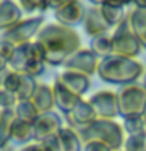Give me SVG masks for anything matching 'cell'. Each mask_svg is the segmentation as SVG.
<instances>
[{"mask_svg":"<svg viewBox=\"0 0 146 151\" xmlns=\"http://www.w3.org/2000/svg\"><path fill=\"white\" fill-rule=\"evenodd\" d=\"M44 52L46 63L50 66H61L72 54H75L82 41L79 33L74 28L60 25V24H47L39 30L35 40Z\"/></svg>","mask_w":146,"mask_h":151,"instance_id":"6da1fadb","label":"cell"},{"mask_svg":"<svg viewBox=\"0 0 146 151\" xmlns=\"http://www.w3.org/2000/svg\"><path fill=\"white\" fill-rule=\"evenodd\" d=\"M143 74L145 68L137 58H127L113 54L102 58L97 68V76L101 80L122 87L135 83Z\"/></svg>","mask_w":146,"mask_h":151,"instance_id":"7a4b0ae2","label":"cell"},{"mask_svg":"<svg viewBox=\"0 0 146 151\" xmlns=\"http://www.w3.org/2000/svg\"><path fill=\"white\" fill-rule=\"evenodd\" d=\"M77 134L85 143L96 140L107 145L112 151H121L126 140L122 124L116 123L115 120H104V118H97L91 124L77 129Z\"/></svg>","mask_w":146,"mask_h":151,"instance_id":"3957f363","label":"cell"},{"mask_svg":"<svg viewBox=\"0 0 146 151\" xmlns=\"http://www.w3.org/2000/svg\"><path fill=\"white\" fill-rule=\"evenodd\" d=\"M13 71L21 74H27L31 77H38L44 73L46 68V58L41 46L36 41H30L27 44L17 46L11 60L8 61Z\"/></svg>","mask_w":146,"mask_h":151,"instance_id":"277c9868","label":"cell"},{"mask_svg":"<svg viewBox=\"0 0 146 151\" xmlns=\"http://www.w3.org/2000/svg\"><path fill=\"white\" fill-rule=\"evenodd\" d=\"M112 49L113 55L120 57H127V58H137L140 55V52L143 50L140 40L132 30L129 21H126L118 25L112 33Z\"/></svg>","mask_w":146,"mask_h":151,"instance_id":"5b68a950","label":"cell"},{"mask_svg":"<svg viewBox=\"0 0 146 151\" xmlns=\"http://www.w3.org/2000/svg\"><path fill=\"white\" fill-rule=\"evenodd\" d=\"M120 102V116H135L143 115L146 109V88L143 83H130L121 88L118 93Z\"/></svg>","mask_w":146,"mask_h":151,"instance_id":"8992f818","label":"cell"},{"mask_svg":"<svg viewBox=\"0 0 146 151\" xmlns=\"http://www.w3.org/2000/svg\"><path fill=\"white\" fill-rule=\"evenodd\" d=\"M44 27V16H33L28 19H22L17 25L9 28L3 33V40L9 41L13 46H22L31 41L33 36H36L39 30Z\"/></svg>","mask_w":146,"mask_h":151,"instance_id":"52a82bcc","label":"cell"},{"mask_svg":"<svg viewBox=\"0 0 146 151\" xmlns=\"http://www.w3.org/2000/svg\"><path fill=\"white\" fill-rule=\"evenodd\" d=\"M89 106L93 107L97 118L104 120H115L120 116V102H118V93L110 90H102L89 96Z\"/></svg>","mask_w":146,"mask_h":151,"instance_id":"ba28073f","label":"cell"},{"mask_svg":"<svg viewBox=\"0 0 146 151\" xmlns=\"http://www.w3.org/2000/svg\"><path fill=\"white\" fill-rule=\"evenodd\" d=\"M99 60L96 55L93 54V50L89 49H80L72 54L68 60L64 61V69L66 71H74V73H80L83 76H94L97 74V68H99Z\"/></svg>","mask_w":146,"mask_h":151,"instance_id":"9c48e42d","label":"cell"},{"mask_svg":"<svg viewBox=\"0 0 146 151\" xmlns=\"http://www.w3.org/2000/svg\"><path fill=\"white\" fill-rule=\"evenodd\" d=\"M61 127H63V121H61L58 113H55L54 110L47 113H41L38 116V120L35 121V124H33L35 140L39 143V142L46 140L47 137L57 135Z\"/></svg>","mask_w":146,"mask_h":151,"instance_id":"30bf717a","label":"cell"},{"mask_svg":"<svg viewBox=\"0 0 146 151\" xmlns=\"http://www.w3.org/2000/svg\"><path fill=\"white\" fill-rule=\"evenodd\" d=\"M85 13H87L85 6L79 2V0H75V2L69 3V5H64L63 8L54 11V16L57 19V24L69 27V28H74L75 25H80V24L83 22Z\"/></svg>","mask_w":146,"mask_h":151,"instance_id":"8fae6325","label":"cell"},{"mask_svg":"<svg viewBox=\"0 0 146 151\" xmlns=\"http://www.w3.org/2000/svg\"><path fill=\"white\" fill-rule=\"evenodd\" d=\"M83 30L88 36H99V35H105L110 30V25L105 22V19L102 16V11H101V6H91L87 9L85 13V17H83Z\"/></svg>","mask_w":146,"mask_h":151,"instance_id":"7c38bea8","label":"cell"},{"mask_svg":"<svg viewBox=\"0 0 146 151\" xmlns=\"http://www.w3.org/2000/svg\"><path fill=\"white\" fill-rule=\"evenodd\" d=\"M55 80L80 98L88 91L89 85H91V80H89L88 76H83L80 73H74V71H66V69L57 76Z\"/></svg>","mask_w":146,"mask_h":151,"instance_id":"4fadbf2b","label":"cell"},{"mask_svg":"<svg viewBox=\"0 0 146 151\" xmlns=\"http://www.w3.org/2000/svg\"><path fill=\"white\" fill-rule=\"evenodd\" d=\"M66 118H68L69 127H72V129H75V131L82 129V127L91 124L94 120H97L93 107L89 106V102L85 101V99H82V101L74 107V110L66 115Z\"/></svg>","mask_w":146,"mask_h":151,"instance_id":"5bb4252c","label":"cell"},{"mask_svg":"<svg viewBox=\"0 0 146 151\" xmlns=\"http://www.w3.org/2000/svg\"><path fill=\"white\" fill-rule=\"evenodd\" d=\"M22 21V9L13 0H0V30L3 33Z\"/></svg>","mask_w":146,"mask_h":151,"instance_id":"9a60e30c","label":"cell"},{"mask_svg":"<svg viewBox=\"0 0 146 151\" xmlns=\"http://www.w3.org/2000/svg\"><path fill=\"white\" fill-rule=\"evenodd\" d=\"M52 88H54V98H55V107L61 110L63 113L68 115L69 112L74 110V107L77 106V104L82 101V98L77 96V94H74L72 91H69L66 87H63L61 83H58L55 80L54 85H52Z\"/></svg>","mask_w":146,"mask_h":151,"instance_id":"2e32d148","label":"cell"},{"mask_svg":"<svg viewBox=\"0 0 146 151\" xmlns=\"http://www.w3.org/2000/svg\"><path fill=\"white\" fill-rule=\"evenodd\" d=\"M33 106L38 109L39 113L52 112L55 107V98H54V88L46 83H38V88L31 98Z\"/></svg>","mask_w":146,"mask_h":151,"instance_id":"e0dca14e","label":"cell"},{"mask_svg":"<svg viewBox=\"0 0 146 151\" xmlns=\"http://www.w3.org/2000/svg\"><path fill=\"white\" fill-rule=\"evenodd\" d=\"M127 21L137 38L140 40L143 49L146 50V9L134 8L130 13H127Z\"/></svg>","mask_w":146,"mask_h":151,"instance_id":"ac0fdd59","label":"cell"},{"mask_svg":"<svg viewBox=\"0 0 146 151\" xmlns=\"http://www.w3.org/2000/svg\"><path fill=\"white\" fill-rule=\"evenodd\" d=\"M31 140H35V132H33V124L21 120H14L11 127V142L16 145H28Z\"/></svg>","mask_w":146,"mask_h":151,"instance_id":"d6986e66","label":"cell"},{"mask_svg":"<svg viewBox=\"0 0 146 151\" xmlns=\"http://www.w3.org/2000/svg\"><path fill=\"white\" fill-rule=\"evenodd\" d=\"M58 139L63 151H82V140L77 131L69 126H63L58 132Z\"/></svg>","mask_w":146,"mask_h":151,"instance_id":"ffe728a7","label":"cell"},{"mask_svg":"<svg viewBox=\"0 0 146 151\" xmlns=\"http://www.w3.org/2000/svg\"><path fill=\"white\" fill-rule=\"evenodd\" d=\"M16 120L14 109H6L0 113V150L9 145L11 142V127Z\"/></svg>","mask_w":146,"mask_h":151,"instance_id":"44dd1931","label":"cell"},{"mask_svg":"<svg viewBox=\"0 0 146 151\" xmlns=\"http://www.w3.org/2000/svg\"><path fill=\"white\" fill-rule=\"evenodd\" d=\"M89 49L93 50V54L97 57L99 60L105 58V57L112 55L113 54V49H112V36L105 33V35H99V36H94L91 38L89 41Z\"/></svg>","mask_w":146,"mask_h":151,"instance_id":"7402d4cb","label":"cell"},{"mask_svg":"<svg viewBox=\"0 0 146 151\" xmlns=\"http://www.w3.org/2000/svg\"><path fill=\"white\" fill-rule=\"evenodd\" d=\"M14 113H16L17 120L30 123V124H35L38 116L41 115V113L38 112V109L33 106L31 101H19L16 104V107H14Z\"/></svg>","mask_w":146,"mask_h":151,"instance_id":"603a6c76","label":"cell"},{"mask_svg":"<svg viewBox=\"0 0 146 151\" xmlns=\"http://www.w3.org/2000/svg\"><path fill=\"white\" fill-rule=\"evenodd\" d=\"M36 88H38V83L35 77L27 76V74H21V83H19V88L16 91L17 101H31Z\"/></svg>","mask_w":146,"mask_h":151,"instance_id":"cb8c5ba5","label":"cell"},{"mask_svg":"<svg viewBox=\"0 0 146 151\" xmlns=\"http://www.w3.org/2000/svg\"><path fill=\"white\" fill-rule=\"evenodd\" d=\"M102 16L105 19V22L110 25V28H116L118 25H121L122 22L127 19V13L124 11V8H116V6H108V5H102L101 6Z\"/></svg>","mask_w":146,"mask_h":151,"instance_id":"d4e9b609","label":"cell"},{"mask_svg":"<svg viewBox=\"0 0 146 151\" xmlns=\"http://www.w3.org/2000/svg\"><path fill=\"white\" fill-rule=\"evenodd\" d=\"M122 129H124V134H127V135H135V134L146 132V126H145L143 116L135 115V116L122 118Z\"/></svg>","mask_w":146,"mask_h":151,"instance_id":"484cf974","label":"cell"},{"mask_svg":"<svg viewBox=\"0 0 146 151\" xmlns=\"http://www.w3.org/2000/svg\"><path fill=\"white\" fill-rule=\"evenodd\" d=\"M122 148V151H146V132L127 135Z\"/></svg>","mask_w":146,"mask_h":151,"instance_id":"4316f807","label":"cell"},{"mask_svg":"<svg viewBox=\"0 0 146 151\" xmlns=\"http://www.w3.org/2000/svg\"><path fill=\"white\" fill-rule=\"evenodd\" d=\"M19 6L25 13H44L49 9V0H19Z\"/></svg>","mask_w":146,"mask_h":151,"instance_id":"83f0119b","label":"cell"},{"mask_svg":"<svg viewBox=\"0 0 146 151\" xmlns=\"http://www.w3.org/2000/svg\"><path fill=\"white\" fill-rule=\"evenodd\" d=\"M19 83H21V73H16V71H13V69L6 71L5 80H3V88L16 94L17 88H19Z\"/></svg>","mask_w":146,"mask_h":151,"instance_id":"f1b7e54d","label":"cell"},{"mask_svg":"<svg viewBox=\"0 0 146 151\" xmlns=\"http://www.w3.org/2000/svg\"><path fill=\"white\" fill-rule=\"evenodd\" d=\"M16 94L8 91L5 88H0V110H6V109H14L17 104Z\"/></svg>","mask_w":146,"mask_h":151,"instance_id":"f546056e","label":"cell"},{"mask_svg":"<svg viewBox=\"0 0 146 151\" xmlns=\"http://www.w3.org/2000/svg\"><path fill=\"white\" fill-rule=\"evenodd\" d=\"M39 145H41L46 151H63V150H61V143H60L58 134H57V135H52V137H47L46 140L39 142Z\"/></svg>","mask_w":146,"mask_h":151,"instance_id":"4dcf8cb0","label":"cell"},{"mask_svg":"<svg viewBox=\"0 0 146 151\" xmlns=\"http://www.w3.org/2000/svg\"><path fill=\"white\" fill-rule=\"evenodd\" d=\"M14 50H16V46H13L11 42L3 40V38L0 40V57H2V58L9 61L11 57H13V54H14Z\"/></svg>","mask_w":146,"mask_h":151,"instance_id":"1f68e13d","label":"cell"},{"mask_svg":"<svg viewBox=\"0 0 146 151\" xmlns=\"http://www.w3.org/2000/svg\"><path fill=\"white\" fill-rule=\"evenodd\" d=\"M85 151H112L107 145L101 143V142H88L85 143Z\"/></svg>","mask_w":146,"mask_h":151,"instance_id":"d6a6232c","label":"cell"},{"mask_svg":"<svg viewBox=\"0 0 146 151\" xmlns=\"http://www.w3.org/2000/svg\"><path fill=\"white\" fill-rule=\"evenodd\" d=\"M72 2H75V0H49V8L54 9V11H57V9L63 8L64 5H69Z\"/></svg>","mask_w":146,"mask_h":151,"instance_id":"836d02e7","label":"cell"},{"mask_svg":"<svg viewBox=\"0 0 146 151\" xmlns=\"http://www.w3.org/2000/svg\"><path fill=\"white\" fill-rule=\"evenodd\" d=\"M104 5L116 6V8H126L127 5H130V0H104Z\"/></svg>","mask_w":146,"mask_h":151,"instance_id":"e575fe53","label":"cell"},{"mask_svg":"<svg viewBox=\"0 0 146 151\" xmlns=\"http://www.w3.org/2000/svg\"><path fill=\"white\" fill-rule=\"evenodd\" d=\"M134 8L146 9V0H134Z\"/></svg>","mask_w":146,"mask_h":151,"instance_id":"d590c367","label":"cell"},{"mask_svg":"<svg viewBox=\"0 0 146 151\" xmlns=\"http://www.w3.org/2000/svg\"><path fill=\"white\" fill-rule=\"evenodd\" d=\"M6 66H8V61L0 57V74H3L5 71H6Z\"/></svg>","mask_w":146,"mask_h":151,"instance_id":"8d00e7d4","label":"cell"},{"mask_svg":"<svg viewBox=\"0 0 146 151\" xmlns=\"http://www.w3.org/2000/svg\"><path fill=\"white\" fill-rule=\"evenodd\" d=\"M30 151H46L39 143H35V145H30Z\"/></svg>","mask_w":146,"mask_h":151,"instance_id":"74e56055","label":"cell"},{"mask_svg":"<svg viewBox=\"0 0 146 151\" xmlns=\"http://www.w3.org/2000/svg\"><path fill=\"white\" fill-rule=\"evenodd\" d=\"M93 3V6H102L104 5V0H89Z\"/></svg>","mask_w":146,"mask_h":151,"instance_id":"f35d334b","label":"cell"},{"mask_svg":"<svg viewBox=\"0 0 146 151\" xmlns=\"http://www.w3.org/2000/svg\"><path fill=\"white\" fill-rule=\"evenodd\" d=\"M5 74H6V71H5L3 74H0V88H3V80H5Z\"/></svg>","mask_w":146,"mask_h":151,"instance_id":"ab89813d","label":"cell"},{"mask_svg":"<svg viewBox=\"0 0 146 151\" xmlns=\"http://www.w3.org/2000/svg\"><path fill=\"white\" fill-rule=\"evenodd\" d=\"M0 151H14V150H13L11 146L8 145V146H5V148H2V150H0Z\"/></svg>","mask_w":146,"mask_h":151,"instance_id":"60d3db41","label":"cell"},{"mask_svg":"<svg viewBox=\"0 0 146 151\" xmlns=\"http://www.w3.org/2000/svg\"><path fill=\"white\" fill-rule=\"evenodd\" d=\"M141 116H143V121H145V126H146V109H145V112H143V115H141Z\"/></svg>","mask_w":146,"mask_h":151,"instance_id":"b9f144b4","label":"cell"},{"mask_svg":"<svg viewBox=\"0 0 146 151\" xmlns=\"http://www.w3.org/2000/svg\"><path fill=\"white\" fill-rule=\"evenodd\" d=\"M143 85H145V88H146V71H145V74H143Z\"/></svg>","mask_w":146,"mask_h":151,"instance_id":"7bdbcfd3","label":"cell"},{"mask_svg":"<svg viewBox=\"0 0 146 151\" xmlns=\"http://www.w3.org/2000/svg\"><path fill=\"white\" fill-rule=\"evenodd\" d=\"M19 151H30V145H27L25 148H22V150H19Z\"/></svg>","mask_w":146,"mask_h":151,"instance_id":"ee69618b","label":"cell"},{"mask_svg":"<svg viewBox=\"0 0 146 151\" xmlns=\"http://www.w3.org/2000/svg\"><path fill=\"white\" fill-rule=\"evenodd\" d=\"M130 3H134V0H130Z\"/></svg>","mask_w":146,"mask_h":151,"instance_id":"f6af8a7d","label":"cell"},{"mask_svg":"<svg viewBox=\"0 0 146 151\" xmlns=\"http://www.w3.org/2000/svg\"><path fill=\"white\" fill-rule=\"evenodd\" d=\"M0 113H2V110H0Z\"/></svg>","mask_w":146,"mask_h":151,"instance_id":"bcb514c9","label":"cell"},{"mask_svg":"<svg viewBox=\"0 0 146 151\" xmlns=\"http://www.w3.org/2000/svg\"><path fill=\"white\" fill-rule=\"evenodd\" d=\"M121 151H122V150H121Z\"/></svg>","mask_w":146,"mask_h":151,"instance_id":"7dc6e473","label":"cell"}]
</instances>
